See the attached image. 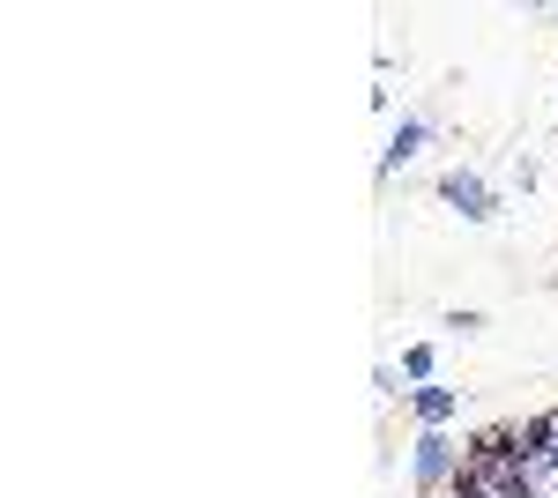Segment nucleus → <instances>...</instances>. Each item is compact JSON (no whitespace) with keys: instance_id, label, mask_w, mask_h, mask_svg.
I'll list each match as a JSON object with an SVG mask.
<instances>
[{"instance_id":"423d86ee","label":"nucleus","mask_w":558,"mask_h":498,"mask_svg":"<svg viewBox=\"0 0 558 498\" xmlns=\"http://www.w3.org/2000/svg\"><path fill=\"white\" fill-rule=\"evenodd\" d=\"M439 328L470 342V335H484V313H476V305H454V313H439Z\"/></svg>"},{"instance_id":"20e7f679","label":"nucleus","mask_w":558,"mask_h":498,"mask_svg":"<svg viewBox=\"0 0 558 498\" xmlns=\"http://www.w3.org/2000/svg\"><path fill=\"white\" fill-rule=\"evenodd\" d=\"M402 410L417 416V432H454L462 410H470V394H462V387H447V379H425V387H410V394H402Z\"/></svg>"},{"instance_id":"0eeeda50","label":"nucleus","mask_w":558,"mask_h":498,"mask_svg":"<svg viewBox=\"0 0 558 498\" xmlns=\"http://www.w3.org/2000/svg\"><path fill=\"white\" fill-rule=\"evenodd\" d=\"M373 394H380V402H395V394H410V379H402V365H380V373H373Z\"/></svg>"},{"instance_id":"f257e3e1","label":"nucleus","mask_w":558,"mask_h":498,"mask_svg":"<svg viewBox=\"0 0 558 498\" xmlns=\"http://www.w3.org/2000/svg\"><path fill=\"white\" fill-rule=\"evenodd\" d=\"M462 439L454 432H410V484H417V498H447L454 484H462Z\"/></svg>"},{"instance_id":"7ed1b4c3","label":"nucleus","mask_w":558,"mask_h":498,"mask_svg":"<svg viewBox=\"0 0 558 498\" xmlns=\"http://www.w3.org/2000/svg\"><path fill=\"white\" fill-rule=\"evenodd\" d=\"M447 134V120H439V105H410L402 120H395V134H387V149H380V179H395V171H410L417 157H425L432 142Z\"/></svg>"},{"instance_id":"6e6552de","label":"nucleus","mask_w":558,"mask_h":498,"mask_svg":"<svg viewBox=\"0 0 558 498\" xmlns=\"http://www.w3.org/2000/svg\"><path fill=\"white\" fill-rule=\"evenodd\" d=\"M447 498H470V491H447Z\"/></svg>"},{"instance_id":"f03ea898","label":"nucleus","mask_w":558,"mask_h":498,"mask_svg":"<svg viewBox=\"0 0 558 498\" xmlns=\"http://www.w3.org/2000/svg\"><path fill=\"white\" fill-rule=\"evenodd\" d=\"M432 194L454 208L462 223H499V216H507V194H499V186H492L476 165H447L439 179H432Z\"/></svg>"},{"instance_id":"39448f33","label":"nucleus","mask_w":558,"mask_h":498,"mask_svg":"<svg viewBox=\"0 0 558 498\" xmlns=\"http://www.w3.org/2000/svg\"><path fill=\"white\" fill-rule=\"evenodd\" d=\"M402 379H410V387L439 379V342H402Z\"/></svg>"}]
</instances>
